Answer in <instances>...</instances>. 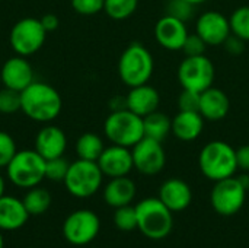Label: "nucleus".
I'll return each mask as SVG.
<instances>
[{
    "label": "nucleus",
    "mask_w": 249,
    "mask_h": 248,
    "mask_svg": "<svg viewBox=\"0 0 249 248\" xmlns=\"http://www.w3.org/2000/svg\"><path fill=\"white\" fill-rule=\"evenodd\" d=\"M70 164L63 158H53L45 161V178L51 181H64Z\"/></svg>",
    "instance_id": "nucleus-30"
},
{
    "label": "nucleus",
    "mask_w": 249,
    "mask_h": 248,
    "mask_svg": "<svg viewBox=\"0 0 249 248\" xmlns=\"http://www.w3.org/2000/svg\"><path fill=\"white\" fill-rule=\"evenodd\" d=\"M39 20H41V23H42V26H44V29H45L47 32H51V31L57 29V28H58V23H60L58 18H57L54 13H47V15H44Z\"/></svg>",
    "instance_id": "nucleus-39"
},
{
    "label": "nucleus",
    "mask_w": 249,
    "mask_h": 248,
    "mask_svg": "<svg viewBox=\"0 0 249 248\" xmlns=\"http://www.w3.org/2000/svg\"><path fill=\"white\" fill-rule=\"evenodd\" d=\"M231 110V101L226 92L219 88L210 86L200 94L198 113L206 121H222Z\"/></svg>",
    "instance_id": "nucleus-17"
},
{
    "label": "nucleus",
    "mask_w": 249,
    "mask_h": 248,
    "mask_svg": "<svg viewBox=\"0 0 249 248\" xmlns=\"http://www.w3.org/2000/svg\"><path fill=\"white\" fill-rule=\"evenodd\" d=\"M245 199L247 189L235 175L216 181L210 193V203L222 216H232L238 213L242 209Z\"/></svg>",
    "instance_id": "nucleus-9"
},
{
    "label": "nucleus",
    "mask_w": 249,
    "mask_h": 248,
    "mask_svg": "<svg viewBox=\"0 0 249 248\" xmlns=\"http://www.w3.org/2000/svg\"><path fill=\"white\" fill-rule=\"evenodd\" d=\"M184 1H187V3H190V4H193V6H200V4L206 3L207 0H184Z\"/></svg>",
    "instance_id": "nucleus-41"
},
{
    "label": "nucleus",
    "mask_w": 249,
    "mask_h": 248,
    "mask_svg": "<svg viewBox=\"0 0 249 248\" xmlns=\"http://www.w3.org/2000/svg\"><path fill=\"white\" fill-rule=\"evenodd\" d=\"M47 31L39 19L23 18L18 20L10 31V45L19 56H31L36 53L45 42Z\"/></svg>",
    "instance_id": "nucleus-11"
},
{
    "label": "nucleus",
    "mask_w": 249,
    "mask_h": 248,
    "mask_svg": "<svg viewBox=\"0 0 249 248\" xmlns=\"http://www.w3.org/2000/svg\"><path fill=\"white\" fill-rule=\"evenodd\" d=\"M101 229L98 215L88 209H80L70 213L63 224V235L71 246H88L92 243Z\"/></svg>",
    "instance_id": "nucleus-10"
},
{
    "label": "nucleus",
    "mask_w": 249,
    "mask_h": 248,
    "mask_svg": "<svg viewBox=\"0 0 249 248\" xmlns=\"http://www.w3.org/2000/svg\"><path fill=\"white\" fill-rule=\"evenodd\" d=\"M16 143L10 134L0 132V168H6L16 155Z\"/></svg>",
    "instance_id": "nucleus-33"
},
{
    "label": "nucleus",
    "mask_w": 249,
    "mask_h": 248,
    "mask_svg": "<svg viewBox=\"0 0 249 248\" xmlns=\"http://www.w3.org/2000/svg\"><path fill=\"white\" fill-rule=\"evenodd\" d=\"M20 110V92L4 88L0 91V114H13Z\"/></svg>",
    "instance_id": "nucleus-31"
},
{
    "label": "nucleus",
    "mask_w": 249,
    "mask_h": 248,
    "mask_svg": "<svg viewBox=\"0 0 249 248\" xmlns=\"http://www.w3.org/2000/svg\"><path fill=\"white\" fill-rule=\"evenodd\" d=\"M63 102L61 96L51 85L32 82L20 92V110L34 121L48 123L58 117Z\"/></svg>",
    "instance_id": "nucleus-1"
},
{
    "label": "nucleus",
    "mask_w": 249,
    "mask_h": 248,
    "mask_svg": "<svg viewBox=\"0 0 249 248\" xmlns=\"http://www.w3.org/2000/svg\"><path fill=\"white\" fill-rule=\"evenodd\" d=\"M159 199L171 212H182L191 205L193 191L184 180L169 178L160 186Z\"/></svg>",
    "instance_id": "nucleus-18"
},
{
    "label": "nucleus",
    "mask_w": 249,
    "mask_h": 248,
    "mask_svg": "<svg viewBox=\"0 0 249 248\" xmlns=\"http://www.w3.org/2000/svg\"><path fill=\"white\" fill-rule=\"evenodd\" d=\"M131 153L134 168L143 175H156L165 168L166 155L162 142L143 137L131 148Z\"/></svg>",
    "instance_id": "nucleus-12"
},
{
    "label": "nucleus",
    "mask_w": 249,
    "mask_h": 248,
    "mask_svg": "<svg viewBox=\"0 0 249 248\" xmlns=\"http://www.w3.org/2000/svg\"><path fill=\"white\" fill-rule=\"evenodd\" d=\"M198 167L203 175L214 183L233 177L238 171L236 149L223 140H212L200 151Z\"/></svg>",
    "instance_id": "nucleus-2"
},
{
    "label": "nucleus",
    "mask_w": 249,
    "mask_h": 248,
    "mask_svg": "<svg viewBox=\"0 0 249 248\" xmlns=\"http://www.w3.org/2000/svg\"><path fill=\"white\" fill-rule=\"evenodd\" d=\"M6 172L16 187L32 189L45 178V159L35 149L18 151L6 167Z\"/></svg>",
    "instance_id": "nucleus-6"
},
{
    "label": "nucleus",
    "mask_w": 249,
    "mask_h": 248,
    "mask_svg": "<svg viewBox=\"0 0 249 248\" xmlns=\"http://www.w3.org/2000/svg\"><path fill=\"white\" fill-rule=\"evenodd\" d=\"M96 162L102 174L109 178L125 177L134 168L133 153L130 148H124L120 145H111L109 148H105Z\"/></svg>",
    "instance_id": "nucleus-15"
},
{
    "label": "nucleus",
    "mask_w": 249,
    "mask_h": 248,
    "mask_svg": "<svg viewBox=\"0 0 249 248\" xmlns=\"http://www.w3.org/2000/svg\"><path fill=\"white\" fill-rule=\"evenodd\" d=\"M125 104L130 111L144 118L146 115L158 111L159 104H160V95L156 88L144 83V85L130 88L125 96Z\"/></svg>",
    "instance_id": "nucleus-19"
},
{
    "label": "nucleus",
    "mask_w": 249,
    "mask_h": 248,
    "mask_svg": "<svg viewBox=\"0 0 249 248\" xmlns=\"http://www.w3.org/2000/svg\"><path fill=\"white\" fill-rule=\"evenodd\" d=\"M4 189H6V186H4V180H3V177L0 175V197L4 194Z\"/></svg>",
    "instance_id": "nucleus-42"
},
{
    "label": "nucleus",
    "mask_w": 249,
    "mask_h": 248,
    "mask_svg": "<svg viewBox=\"0 0 249 248\" xmlns=\"http://www.w3.org/2000/svg\"><path fill=\"white\" fill-rule=\"evenodd\" d=\"M137 229L149 240H163L174 228L172 212L160 202L159 197H147L136 206Z\"/></svg>",
    "instance_id": "nucleus-3"
},
{
    "label": "nucleus",
    "mask_w": 249,
    "mask_h": 248,
    "mask_svg": "<svg viewBox=\"0 0 249 248\" xmlns=\"http://www.w3.org/2000/svg\"><path fill=\"white\" fill-rule=\"evenodd\" d=\"M0 77L4 88L22 92L34 82V69L23 56L12 57L4 61Z\"/></svg>",
    "instance_id": "nucleus-16"
},
{
    "label": "nucleus",
    "mask_w": 249,
    "mask_h": 248,
    "mask_svg": "<svg viewBox=\"0 0 249 248\" xmlns=\"http://www.w3.org/2000/svg\"><path fill=\"white\" fill-rule=\"evenodd\" d=\"M23 205L29 215H42L51 206V196L45 189L32 187L28 189V193L23 197Z\"/></svg>",
    "instance_id": "nucleus-26"
},
{
    "label": "nucleus",
    "mask_w": 249,
    "mask_h": 248,
    "mask_svg": "<svg viewBox=\"0 0 249 248\" xmlns=\"http://www.w3.org/2000/svg\"><path fill=\"white\" fill-rule=\"evenodd\" d=\"M0 248H4V240H3V235L0 232Z\"/></svg>",
    "instance_id": "nucleus-43"
},
{
    "label": "nucleus",
    "mask_w": 249,
    "mask_h": 248,
    "mask_svg": "<svg viewBox=\"0 0 249 248\" xmlns=\"http://www.w3.org/2000/svg\"><path fill=\"white\" fill-rule=\"evenodd\" d=\"M153 56L140 42H131L118 60V75L128 88L147 83L153 75Z\"/></svg>",
    "instance_id": "nucleus-4"
},
{
    "label": "nucleus",
    "mask_w": 249,
    "mask_h": 248,
    "mask_svg": "<svg viewBox=\"0 0 249 248\" xmlns=\"http://www.w3.org/2000/svg\"><path fill=\"white\" fill-rule=\"evenodd\" d=\"M231 31L245 42H249V4L241 6L229 16Z\"/></svg>",
    "instance_id": "nucleus-28"
},
{
    "label": "nucleus",
    "mask_w": 249,
    "mask_h": 248,
    "mask_svg": "<svg viewBox=\"0 0 249 248\" xmlns=\"http://www.w3.org/2000/svg\"><path fill=\"white\" fill-rule=\"evenodd\" d=\"M238 178L241 180V183L244 184V187H245V189L248 190V189H249V175H247V174H244V175H239Z\"/></svg>",
    "instance_id": "nucleus-40"
},
{
    "label": "nucleus",
    "mask_w": 249,
    "mask_h": 248,
    "mask_svg": "<svg viewBox=\"0 0 249 248\" xmlns=\"http://www.w3.org/2000/svg\"><path fill=\"white\" fill-rule=\"evenodd\" d=\"M216 76L213 61L206 56L185 57L178 66V80L182 89L203 92L213 86Z\"/></svg>",
    "instance_id": "nucleus-8"
},
{
    "label": "nucleus",
    "mask_w": 249,
    "mask_h": 248,
    "mask_svg": "<svg viewBox=\"0 0 249 248\" xmlns=\"http://www.w3.org/2000/svg\"><path fill=\"white\" fill-rule=\"evenodd\" d=\"M196 34L207 45H223V42L232 34L229 18L219 10H207L198 16Z\"/></svg>",
    "instance_id": "nucleus-13"
},
{
    "label": "nucleus",
    "mask_w": 249,
    "mask_h": 248,
    "mask_svg": "<svg viewBox=\"0 0 249 248\" xmlns=\"http://www.w3.org/2000/svg\"><path fill=\"white\" fill-rule=\"evenodd\" d=\"M104 149V140L95 133H85L76 142V153L79 159L96 162Z\"/></svg>",
    "instance_id": "nucleus-25"
},
{
    "label": "nucleus",
    "mask_w": 249,
    "mask_h": 248,
    "mask_svg": "<svg viewBox=\"0 0 249 248\" xmlns=\"http://www.w3.org/2000/svg\"><path fill=\"white\" fill-rule=\"evenodd\" d=\"M29 216L22 200L4 194L0 197V231L20 229L28 222Z\"/></svg>",
    "instance_id": "nucleus-22"
},
{
    "label": "nucleus",
    "mask_w": 249,
    "mask_h": 248,
    "mask_svg": "<svg viewBox=\"0 0 249 248\" xmlns=\"http://www.w3.org/2000/svg\"><path fill=\"white\" fill-rule=\"evenodd\" d=\"M200 107V92L182 89L178 96V108L179 111H198Z\"/></svg>",
    "instance_id": "nucleus-36"
},
{
    "label": "nucleus",
    "mask_w": 249,
    "mask_h": 248,
    "mask_svg": "<svg viewBox=\"0 0 249 248\" xmlns=\"http://www.w3.org/2000/svg\"><path fill=\"white\" fill-rule=\"evenodd\" d=\"M236 162L239 170L249 172V145H244L236 149Z\"/></svg>",
    "instance_id": "nucleus-38"
},
{
    "label": "nucleus",
    "mask_w": 249,
    "mask_h": 248,
    "mask_svg": "<svg viewBox=\"0 0 249 248\" xmlns=\"http://www.w3.org/2000/svg\"><path fill=\"white\" fill-rule=\"evenodd\" d=\"M207 47L209 45L194 32V34H188V37H187L181 51L185 54V57H196V56L206 54Z\"/></svg>",
    "instance_id": "nucleus-34"
},
{
    "label": "nucleus",
    "mask_w": 249,
    "mask_h": 248,
    "mask_svg": "<svg viewBox=\"0 0 249 248\" xmlns=\"http://www.w3.org/2000/svg\"><path fill=\"white\" fill-rule=\"evenodd\" d=\"M102 180L104 174L98 162L77 159L70 164L63 183L71 196L77 199H88L101 189Z\"/></svg>",
    "instance_id": "nucleus-7"
},
{
    "label": "nucleus",
    "mask_w": 249,
    "mask_h": 248,
    "mask_svg": "<svg viewBox=\"0 0 249 248\" xmlns=\"http://www.w3.org/2000/svg\"><path fill=\"white\" fill-rule=\"evenodd\" d=\"M204 121L198 111H178L172 118L171 133L181 142H194L203 133Z\"/></svg>",
    "instance_id": "nucleus-21"
},
{
    "label": "nucleus",
    "mask_w": 249,
    "mask_h": 248,
    "mask_svg": "<svg viewBox=\"0 0 249 248\" xmlns=\"http://www.w3.org/2000/svg\"><path fill=\"white\" fill-rule=\"evenodd\" d=\"M67 146L64 132L55 126H45L41 129L35 139V151L47 161L63 156Z\"/></svg>",
    "instance_id": "nucleus-20"
},
{
    "label": "nucleus",
    "mask_w": 249,
    "mask_h": 248,
    "mask_svg": "<svg viewBox=\"0 0 249 248\" xmlns=\"http://www.w3.org/2000/svg\"><path fill=\"white\" fill-rule=\"evenodd\" d=\"M26 248H32V247H26Z\"/></svg>",
    "instance_id": "nucleus-44"
},
{
    "label": "nucleus",
    "mask_w": 249,
    "mask_h": 248,
    "mask_svg": "<svg viewBox=\"0 0 249 248\" xmlns=\"http://www.w3.org/2000/svg\"><path fill=\"white\" fill-rule=\"evenodd\" d=\"M136 184L128 175L111 178L104 189V200L108 206L117 209L130 205L136 197Z\"/></svg>",
    "instance_id": "nucleus-23"
},
{
    "label": "nucleus",
    "mask_w": 249,
    "mask_h": 248,
    "mask_svg": "<svg viewBox=\"0 0 249 248\" xmlns=\"http://www.w3.org/2000/svg\"><path fill=\"white\" fill-rule=\"evenodd\" d=\"M105 0H71V7L83 16H92L104 10Z\"/></svg>",
    "instance_id": "nucleus-35"
},
{
    "label": "nucleus",
    "mask_w": 249,
    "mask_h": 248,
    "mask_svg": "<svg viewBox=\"0 0 249 248\" xmlns=\"http://www.w3.org/2000/svg\"><path fill=\"white\" fill-rule=\"evenodd\" d=\"M114 224L115 227L123 232H130L133 229H137V213L136 208L127 205L115 209L114 213Z\"/></svg>",
    "instance_id": "nucleus-29"
},
{
    "label": "nucleus",
    "mask_w": 249,
    "mask_h": 248,
    "mask_svg": "<svg viewBox=\"0 0 249 248\" xmlns=\"http://www.w3.org/2000/svg\"><path fill=\"white\" fill-rule=\"evenodd\" d=\"M139 0H105L104 10L114 20H124L134 15Z\"/></svg>",
    "instance_id": "nucleus-27"
},
{
    "label": "nucleus",
    "mask_w": 249,
    "mask_h": 248,
    "mask_svg": "<svg viewBox=\"0 0 249 248\" xmlns=\"http://www.w3.org/2000/svg\"><path fill=\"white\" fill-rule=\"evenodd\" d=\"M223 47H225V50H226L229 54H232V56H239V54H242L244 50H245V41L241 39L239 37L231 34V35L228 37V39L223 42Z\"/></svg>",
    "instance_id": "nucleus-37"
},
{
    "label": "nucleus",
    "mask_w": 249,
    "mask_h": 248,
    "mask_svg": "<svg viewBox=\"0 0 249 248\" xmlns=\"http://www.w3.org/2000/svg\"><path fill=\"white\" fill-rule=\"evenodd\" d=\"M104 133L112 145L131 149L144 137V123L142 117L128 108H121L112 111L107 117Z\"/></svg>",
    "instance_id": "nucleus-5"
},
{
    "label": "nucleus",
    "mask_w": 249,
    "mask_h": 248,
    "mask_svg": "<svg viewBox=\"0 0 249 248\" xmlns=\"http://www.w3.org/2000/svg\"><path fill=\"white\" fill-rule=\"evenodd\" d=\"M196 6L184 1V0H169L166 4V15L181 19L182 22H188L194 16Z\"/></svg>",
    "instance_id": "nucleus-32"
},
{
    "label": "nucleus",
    "mask_w": 249,
    "mask_h": 248,
    "mask_svg": "<svg viewBox=\"0 0 249 248\" xmlns=\"http://www.w3.org/2000/svg\"><path fill=\"white\" fill-rule=\"evenodd\" d=\"M144 123V137L163 142L172 129V118H169L165 113L155 111L143 118Z\"/></svg>",
    "instance_id": "nucleus-24"
},
{
    "label": "nucleus",
    "mask_w": 249,
    "mask_h": 248,
    "mask_svg": "<svg viewBox=\"0 0 249 248\" xmlns=\"http://www.w3.org/2000/svg\"><path fill=\"white\" fill-rule=\"evenodd\" d=\"M188 34L187 23L171 15L162 16L155 25V38L168 51H181Z\"/></svg>",
    "instance_id": "nucleus-14"
}]
</instances>
